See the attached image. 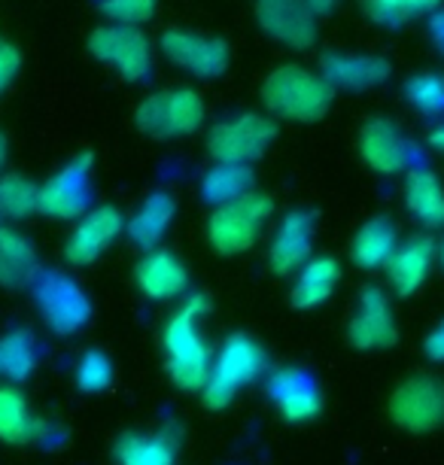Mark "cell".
I'll list each match as a JSON object with an SVG mask.
<instances>
[{
	"instance_id": "1",
	"label": "cell",
	"mask_w": 444,
	"mask_h": 465,
	"mask_svg": "<svg viewBox=\"0 0 444 465\" xmlns=\"http://www.w3.org/2000/svg\"><path fill=\"white\" fill-rule=\"evenodd\" d=\"M207 313L204 295H192L173 313L171 322L164 326V356H168L171 381L180 390H204L211 377V347L198 331V320Z\"/></svg>"
},
{
	"instance_id": "2",
	"label": "cell",
	"mask_w": 444,
	"mask_h": 465,
	"mask_svg": "<svg viewBox=\"0 0 444 465\" xmlns=\"http://www.w3.org/2000/svg\"><path fill=\"white\" fill-rule=\"evenodd\" d=\"M262 98L274 116L292 122H313L326 116L329 104H332V85L320 74H311V70L299 64H286L265 80Z\"/></svg>"
},
{
	"instance_id": "3",
	"label": "cell",
	"mask_w": 444,
	"mask_h": 465,
	"mask_svg": "<svg viewBox=\"0 0 444 465\" xmlns=\"http://www.w3.org/2000/svg\"><path fill=\"white\" fill-rule=\"evenodd\" d=\"M265 368V353L262 347L256 344L247 335H232L222 344L220 356L211 368V377H207L202 396L204 405L211 411H222L229 408V401L234 399V392L241 386H247L250 381H256Z\"/></svg>"
},
{
	"instance_id": "4",
	"label": "cell",
	"mask_w": 444,
	"mask_h": 465,
	"mask_svg": "<svg viewBox=\"0 0 444 465\" xmlns=\"http://www.w3.org/2000/svg\"><path fill=\"white\" fill-rule=\"evenodd\" d=\"M271 198L262 192H247L243 198L232 201V204L216 207V213L207 223V238L222 256H234V252L250 250L262 234V225L271 216Z\"/></svg>"
},
{
	"instance_id": "5",
	"label": "cell",
	"mask_w": 444,
	"mask_h": 465,
	"mask_svg": "<svg viewBox=\"0 0 444 465\" xmlns=\"http://www.w3.org/2000/svg\"><path fill=\"white\" fill-rule=\"evenodd\" d=\"M34 302H37L40 320L46 322L49 331L61 338L76 335L85 322L92 320V302L83 292L80 283L58 271H46L34 280Z\"/></svg>"
},
{
	"instance_id": "6",
	"label": "cell",
	"mask_w": 444,
	"mask_h": 465,
	"mask_svg": "<svg viewBox=\"0 0 444 465\" xmlns=\"http://www.w3.org/2000/svg\"><path fill=\"white\" fill-rule=\"evenodd\" d=\"M204 122V101L192 89H164L137 107V125L155 140L192 134Z\"/></svg>"
},
{
	"instance_id": "7",
	"label": "cell",
	"mask_w": 444,
	"mask_h": 465,
	"mask_svg": "<svg viewBox=\"0 0 444 465\" xmlns=\"http://www.w3.org/2000/svg\"><path fill=\"white\" fill-rule=\"evenodd\" d=\"M274 122L259 113H241L229 122H220L211 137L207 149L216 159V164H250L271 146L274 140Z\"/></svg>"
},
{
	"instance_id": "8",
	"label": "cell",
	"mask_w": 444,
	"mask_h": 465,
	"mask_svg": "<svg viewBox=\"0 0 444 465\" xmlns=\"http://www.w3.org/2000/svg\"><path fill=\"white\" fill-rule=\"evenodd\" d=\"M92 204V155H80L37 186V213L49 219H80Z\"/></svg>"
},
{
	"instance_id": "9",
	"label": "cell",
	"mask_w": 444,
	"mask_h": 465,
	"mask_svg": "<svg viewBox=\"0 0 444 465\" xmlns=\"http://www.w3.org/2000/svg\"><path fill=\"white\" fill-rule=\"evenodd\" d=\"M390 417L405 432H432L444 426V383L435 377H411L390 399Z\"/></svg>"
},
{
	"instance_id": "10",
	"label": "cell",
	"mask_w": 444,
	"mask_h": 465,
	"mask_svg": "<svg viewBox=\"0 0 444 465\" xmlns=\"http://www.w3.org/2000/svg\"><path fill=\"white\" fill-rule=\"evenodd\" d=\"M89 49L92 55L104 61V64H113L125 80H143L150 76L153 67V52L150 43L141 31L128 28V25H104L89 37Z\"/></svg>"
},
{
	"instance_id": "11",
	"label": "cell",
	"mask_w": 444,
	"mask_h": 465,
	"mask_svg": "<svg viewBox=\"0 0 444 465\" xmlns=\"http://www.w3.org/2000/svg\"><path fill=\"white\" fill-rule=\"evenodd\" d=\"M122 232H125V219L116 207H94L80 216V223L71 232L64 243V259L76 268L92 265Z\"/></svg>"
},
{
	"instance_id": "12",
	"label": "cell",
	"mask_w": 444,
	"mask_h": 465,
	"mask_svg": "<svg viewBox=\"0 0 444 465\" xmlns=\"http://www.w3.org/2000/svg\"><path fill=\"white\" fill-rule=\"evenodd\" d=\"M162 52L177 67L195 76H220L229 67V46L216 37H202V34L168 31L162 37Z\"/></svg>"
},
{
	"instance_id": "13",
	"label": "cell",
	"mask_w": 444,
	"mask_h": 465,
	"mask_svg": "<svg viewBox=\"0 0 444 465\" xmlns=\"http://www.w3.org/2000/svg\"><path fill=\"white\" fill-rule=\"evenodd\" d=\"M347 341L360 350L390 347L396 341L393 311H390V302L380 289H374V286L362 289L356 313H353L350 326H347Z\"/></svg>"
},
{
	"instance_id": "14",
	"label": "cell",
	"mask_w": 444,
	"mask_h": 465,
	"mask_svg": "<svg viewBox=\"0 0 444 465\" xmlns=\"http://www.w3.org/2000/svg\"><path fill=\"white\" fill-rule=\"evenodd\" d=\"M268 392H271L277 411H281L286 420H292V423L317 417L320 408H323L317 383H313L308 374H301L299 368H281L277 374H271Z\"/></svg>"
},
{
	"instance_id": "15",
	"label": "cell",
	"mask_w": 444,
	"mask_h": 465,
	"mask_svg": "<svg viewBox=\"0 0 444 465\" xmlns=\"http://www.w3.org/2000/svg\"><path fill=\"white\" fill-rule=\"evenodd\" d=\"M313 243V216L311 213H286L271 241V268L277 274H299L304 262L311 259Z\"/></svg>"
},
{
	"instance_id": "16",
	"label": "cell",
	"mask_w": 444,
	"mask_h": 465,
	"mask_svg": "<svg viewBox=\"0 0 444 465\" xmlns=\"http://www.w3.org/2000/svg\"><path fill=\"white\" fill-rule=\"evenodd\" d=\"M259 19L274 40L286 46L304 49L313 40V19L311 6L304 0H262L259 4Z\"/></svg>"
},
{
	"instance_id": "17",
	"label": "cell",
	"mask_w": 444,
	"mask_h": 465,
	"mask_svg": "<svg viewBox=\"0 0 444 465\" xmlns=\"http://www.w3.org/2000/svg\"><path fill=\"white\" fill-rule=\"evenodd\" d=\"M435 262V243L426 234L408 238L402 247H396V252L387 262L390 271V283L399 295H411L423 286V280L429 277V268Z\"/></svg>"
},
{
	"instance_id": "18",
	"label": "cell",
	"mask_w": 444,
	"mask_h": 465,
	"mask_svg": "<svg viewBox=\"0 0 444 465\" xmlns=\"http://www.w3.org/2000/svg\"><path fill=\"white\" fill-rule=\"evenodd\" d=\"M134 280L143 295L155 298V302H168V298H177L183 289H186L189 277H186L183 262L173 256V252L150 250L141 259V265H137Z\"/></svg>"
},
{
	"instance_id": "19",
	"label": "cell",
	"mask_w": 444,
	"mask_h": 465,
	"mask_svg": "<svg viewBox=\"0 0 444 465\" xmlns=\"http://www.w3.org/2000/svg\"><path fill=\"white\" fill-rule=\"evenodd\" d=\"M40 274L37 250L19 228L0 225V286L22 289L31 286Z\"/></svg>"
},
{
	"instance_id": "20",
	"label": "cell",
	"mask_w": 444,
	"mask_h": 465,
	"mask_svg": "<svg viewBox=\"0 0 444 465\" xmlns=\"http://www.w3.org/2000/svg\"><path fill=\"white\" fill-rule=\"evenodd\" d=\"M362 159L380 173H396L408 162V140L393 122L374 119L362 131Z\"/></svg>"
},
{
	"instance_id": "21",
	"label": "cell",
	"mask_w": 444,
	"mask_h": 465,
	"mask_svg": "<svg viewBox=\"0 0 444 465\" xmlns=\"http://www.w3.org/2000/svg\"><path fill=\"white\" fill-rule=\"evenodd\" d=\"M390 74L384 58L371 55H329L323 58V80L332 89H369Z\"/></svg>"
},
{
	"instance_id": "22",
	"label": "cell",
	"mask_w": 444,
	"mask_h": 465,
	"mask_svg": "<svg viewBox=\"0 0 444 465\" xmlns=\"http://www.w3.org/2000/svg\"><path fill=\"white\" fill-rule=\"evenodd\" d=\"M338 277H341V268H338L335 259H329V256L308 259L301 265L299 277H295L292 304L299 307V311H311V307L323 304L326 298L335 292Z\"/></svg>"
},
{
	"instance_id": "23",
	"label": "cell",
	"mask_w": 444,
	"mask_h": 465,
	"mask_svg": "<svg viewBox=\"0 0 444 465\" xmlns=\"http://www.w3.org/2000/svg\"><path fill=\"white\" fill-rule=\"evenodd\" d=\"M43 420L31 414L28 399L22 396L19 386H0V441L6 444H28L37 441Z\"/></svg>"
},
{
	"instance_id": "24",
	"label": "cell",
	"mask_w": 444,
	"mask_h": 465,
	"mask_svg": "<svg viewBox=\"0 0 444 465\" xmlns=\"http://www.w3.org/2000/svg\"><path fill=\"white\" fill-rule=\"evenodd\" d=\"M171 219H173V198L168 192H155V195H150L134 210V216L125 223V232L137 247L155 250V243L168 232Z\"/></svg>"
},
{
	"instance_id": "25",
	"label": "cell",
	"mask_w": 444,
	"mask_h": 465,
	"mask_svg": "<svg viewBox=\"0 0 444 465\" xmlns=\"http://www.w3.org/2000/svg\"><path fill=\"white\" fill-rule=\"evenodd\" d=\"M399 247V234H396V225L390 219L378 216L371 223H365L353 238V262L360 268H380L387 265L390 256L396 252Z\"/></svg>"
},
{
	"instance_id": "26",
	"label": "cell",
	"mask_w": 444,
	"mask_h": 465,
	"mask_svg": "<svg viewBox=\"0 0 444 465\" xmlns=\"http://www.w3.org/2000/svg\"><path fill=\"white\" fill-rule=\"evenodd\" d=\"M405 204L423 225H429V228L444 225V189L432 171L417 168L408 173Z\"/></svg>"
},
{
	"instance_id": "27",
	"label": "cell",
	"mask_w": 444,
	"mask_h": 465,
	"mask_svg": "<svg viewBox=\"0 0 444 465\" xmlns=\"http://www.w3.org/2000/svg\"><path fill=\"white\" fill-rule=\"evenodd\" d=\"M252 192V171L247 164H213L202 180V195L213 204H232Z\"/></svg>"
},
{
	"instance_id": "28",
	"label": "cell",
	"mask_w": 444,
	"mask_h": 465,
	"mask_svg": "<svg viewBox=\"0 0 444 465\" xmlns=\"http://www.w3.org/2000/svg\"><path fill=\"white\" fill-rule=\"evenodd\" d=\"M37 368V344L28 331L15 329L0 338V374L13 383L28 381Z\"/></svg>"
},
{
	"instance_id": "29",
	"label": "cell",
	"mask_w": 444,
	"mask_h": 465,
	"mask_svg": "<svg viewBox=\"0 0 444 465\" xmlns=\"http://www.w3.org/2000/svg\"><path fill=\"white\" fill-rule=\"evenodd\" d=\"M119 465H171L173 447L164 435H125L116 444Z\"/></svg>"
},
{
	"instance_id": "30",
	"label": "cell",
	"mask_w": 444,
	"mask_h": 465,
	"mask_svg": "<svg viewBox=\"0 0 444 465\" xmlns=\"http://www.w3.org/2000/svg\"><path fill=\"white\" fill-rule=\"evenodd\" d=\"M31 213H37V186L19 173H4L0 177V219L15 223Z\"/></svg>"
},
{
	"instance_id": "31",
	"label": "cell",
	"mask_w": 444,
	"mask_h": 465,
	"mask_svg": "<svg viewBox=\"0 0 444 465\" xmlns=\"http://www.w3.org/2000/svg\"><path fill=\"white\" fill-rule=\"evenodd\" d=\"M76 383H80L83 392H101L107 390V386L113 383V365L110 359L98 353V350H89L80 365H76Z\"/></svg>"
},
{
	"instance_id": "32",
	"label": "cell",
	"mask_w": 444,
	"mask_h": 465,
	"mask_svg": "<svg viewBox=\"0 0 444 465\" xmlns=\"http://www.w3.org/2000/svg\"><path fill=\"white\" fill-rule=\"evenodd\" d=\"M408 98L423 113H444V80L435 74H420L408 83Z\"/></svg>"
},
{
	"instance_id": "33",
	"label": "cell",
	"mask_w": 444,
	"mask_h": 465,
	"mask_svg": "<svg viewBox=\"0 0 444 465\" xmlns=\"http://www.w3.org/2000/svg\"><path fill=\"white\" fill-rule=\"evenodd\" d=\"M155 10V0H101V13L107 15L110 25H134L146 22Z\"/></svg>"
},
{
	"instance_id": "34",
	"label": "cell",
	"mask_w": 444,
	"mask_h": 465,
	"mask_svg": "<svg viewBox=\"0 0 444 465\" xmlns=\"http://www.w3.org/2000/svg\"><path fill=\"white\" fill-rule=\"evenodd\" d=\"M365 6L378 22H402L408 13H414V0H365Z\"/></svg>"
},
{
	"instance_id": "35",
	"label": "cell",
	"mask_w": 444,
	"mask_h": 465,
	"mask_svg": "<svg viewBox=\"0 0 444 465\" xmlns=\"http://www.w3.org/2000/svg\"><path fill=\"white\" fill-rule=\"evenodd\" d=\"M19 67H22L19 49L10 46V43H0V94L10 89V83L19 76Z\"/></svg>"
},
{
	"instance_id": "36",
	"label": "cell",
	"mask_w": 444,
	"mask_h": 465,
	"mask_svg": "<svg viewBox=\"0 0 444 465\" xmlns=\"http://www.w3.org/2000/svg\"><path fill=\"white\" fill-rule=\"evenodd\" d=\"M423 353L432 359V362H444V320L435 326L423 341Z\"/></svg>"
},
{
	"instance_id": "37",
	"label": "cell",
	"mask_w": 444,
	"mask_h": 465,
	"mask_svg": "<svg viewBox=\"0 0 444 465\" xmlns=\"http://www.w3.org/2000/svg\"><path fill=\"white\" fill-rule=\"evenodd\" d=\"M432 31H435V37H439V43L444 46V15H439V19H435Z\"/></svg>"
},
{
	"instance_id": "38",
	"label": "cell",
	"mask_w": 444,
	"mask_h": 465,
	"mask_svg": "<svg viewBox=\"0 0 444 465\" xmlns=\"http://www.w3.org/2000/svg\"><path fill=\"white\" fill-rule=\"evenodd\" d=\"M441 0H414V13L417 10H432V6H439Z\"/></svg>"
},
{
	"instance_id": "39",
	"label": "cell",
	"mask_w": 444,
	"mask_h": 465,
	"mask_svg": "<svg viewBox=\"0 0 444 465\" xmlns=\"http://www.w3.org/2000/svg\"><path fill=\"white\" fill-rule=\"evenodd\" d=\"M308 6H313V10H326V6H332L335 0H304Z\"/></svg>"
},
{
	"instance_id": "40",
	"label": "cell",
	"mask_w": 444,
	"mask_h": 465,
	"mask_svg": "<svg viewBox=\"0 0 444 465\" xmlns=\"http://www.w3.org/2000/svg\"><path fill=\"white\" fill-rule=\"evenodd\" d=\"M432 146H439V149H444V128H439L432 134Z\"/></svg>"
},
{
	"instance_id": "41",
	"label": "cell",
	"mask_w": 444,
	"mask_h": 465,
	"mask_svg": "<svg viewBox=\"0 0 444 465\" xmlns=\"http://www.w3.org/2000/svg\"><path fill=\"white\" fill-rule=\"evenodd\" d=\"M4 164H6V140L0 134V171H4Z\"/></svg>"
},
{
	"instance_id": "42",
	"label": "cell",
	"mask_w": 444,
	"mask_h": 465,
	"mask_svg": "<svg viewBox=\"0 0 444 465\" xmlns=\"http://www.w3.org/2000/svg\"><path fill=\"white\" fill-rule=\"evenodd\" d=\"M441 265H444V247H441Z\"/></svg>"
},
{
	"instance_id": "43",
	"label": "cell",
	"mask_w": 444,
	"mask_h": 465,
	"mask_svg": "<svg viewBox=\"0 0 444 465\" xmlns=\"http://www.w3.org/2000/svg\"><path fill=\"white\" fill-rule=\"evenodd\" d=\"M0 225H6V223H4V219H0Z\"/></svg>"
}]
</instances>
